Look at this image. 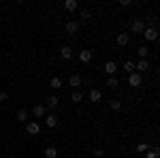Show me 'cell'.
Listing matches in <instances>:
<instances>
[{
	"label": "cell",
	"mask_w": 160,
	"mask_h": 158,
	"mask_svg": "<svg viewBox=\"0 0 160 158\" xmlns=\"http://www.w3.org/2000/svg\"><path fill=\"white\" fill-rule=\"evenodd\" d=\"M17 120L19 122H28V109H19L17 111Z\"/></svg>",
	"instance_id": "7402d4cb"
},
{
	"label": "cell",
	"mask_w": 160,
	"mask_h": 158,
	"mask_svg": "<svg viewBox=\"0 0 160 158\" xmlns=\"http://www.w3.org/2000/svg\"><path fill=\"white\" fill-rule=\"evenodd\" d=\"M77 7H79L77 0H66V2H64V9H66V11H77Z\"/></svg>",
	"instance_id": "2e32d148"
},
{
	"label": "cell",
	"mask_w": 160,
	"mask_h": 158,
	"mask_svg": "<svg viewBox=\"0 0 160 158\" xmlns=\"http://www.w3.org/2000/svg\"><path fill=\"white\" fill-rule=\"evenodd\" d=\"M81 19H90V11H81Z\"/></svg>",
	"instance_id": "f1b7e54d"
},
{
	"label": "cell",
	"mask_w": 160,
	"mask_h": 158,
	"mask_svg": "<svg viewBox=\"0 0 160 158\" xmlns=\"http://www.w3.org/2000/svg\"><path fill=\"white\" fill-rule=\"evenodd\" d=\"M148 150H149L148 143H139V145H137V152H139V154H145Z\"/></svg>",
	"instance_id": "484cf974"
},
{
	"label": "cell",
	"mask_w": 160,
	"mask_h": 158,
	"mask_svg": "<svg viewBox=\"0 0 160 158\" xmlns=\"http://www.w3.org/2000/svg\"><path fill=\"white\" fill-rule=\"evenodd\" d=\"M105 73L109 75V77H115V73H118V62L109 60L107 64H105Z\"/></svg>",
	"instance_id": "52a82bcc"
},
{
	"label": "cell",
	"mask_w": 160,
	"mask_h": 158,
	"mask_svg": "<svg viewBox=\"0 0 160 158\" xmlns=\"http://www.w3.org/2000/svg\"><path fill=\"white\" fill-rule=\"evenodd\" d=\"M143 38H145V41H149V43H154V41L158 38V30H156L154 26L145 28V30H143Z\"/></svg>",
	"instance_id": "7a4b0ae2"
},
{
	"label": "cell",
	"mask_w": 160,
	"mask_h": 158,
	"mask_svg": "<svg viewBox=\"0 0 160 158\" xmlns=\"http://www.w3.org/2000/svg\"><path fill=\"white\" fill-rule=\"evenodd\" d=\"M145 28H148V26H145L143 19H135V22L130 24V32H132V34H143ZM132 34H130V37H132Z\"/></svg>",
	"instance_id": "6da1fadb"
},
{
	"label": "cell",
	"mask_w": 160,
	"mask_h": 158,
	"mask_svg": "<svg viewBox=\"0 0 160 158\" xmlns=\"http://www.w3.org/2000/svg\"><path fill=\"white\" fill-rule=\"evenodd\" d=\"M68 84L73 85L75 90H79V85H81V77H79V75H77V73H73V75H71V77H68Z\"/></svg>",
	"instance_id": "5bb4252c"
},
{
	"label": "cell",
	"mask_w": 160,
	"mask_h": 158,
	"mask_svg": "<svg viewBox=\"0 0 160 158\" xmlns=\"http://www.w3.org/2000/svg\"><path fill=\"white\" fill-rule=\"evenodd\" d=\"M4 100H9V94L7 92H0V103H4Z\"/></svg>",
	"instance_id": "83f0119b"
},
{
	"label": "cell",
	"mask_w": 160,
	"mask_h": 158,
	"mask_svg": "<svg viewBox=\"0 0 160 158\" xmlns=\"http://www.w3.org/2000/svg\"><path fill=\"white\" fill-rule=\"evenodd\" d=\"M122 69H124V71H126L128 75H130V73H135V62H132V60H126Z\"/></svg>",
	"instance_id": "d6986e66"
},
{
	"label": "cell",
	"mask_w": 160,
	"mask_h": 158,
	"mask_svg": "<svg viewBox=\"0 0 160 158\" xmlns=\"http://www.w3.org/2000/svg\"><path fill=\"white\" fill-rule=\"evenodd\" d=\"M148 45H141V47L137 49V54H139V56H141V60H148Z\"/></svg>",
	"instance_id": "ffe728a7"
},
{
	"label": "cell",
	"mask_w": 160,
	"mask_h": 158,
	"mask_svg": "<svg viewBox=\"0 0 160 158\" xmlns=\"http://www.w3.org/2000/svg\"><path fill=\"white\" fill-rule=\"evenodd\" d=\"M45 126H47V128H56V126H58V115H56V113H47V115H45Z\"/></svg>",
	"instance_id": "ba28073f"
},
{
	"label": "cell",
	"mask_w": 160,
	"mask_h": 158,
	"mask_svg": "<svg viewBox=\"0 0 160 158\" xmlns=\"http://www.w3.org/2000/svg\"><path fill=\"white\" fill-rule=\"evenodd\" d=\"M107 85H109L111 90H113V88H118V85H120V81H118V77H109V79H107Z\"/></svg>",
	"instance_id": "d4e9b609"
},
{
	"label": "cell",
	"mask_w": 160,
	"mask_h": 158,
	"mask_svg": "<svg viewBox=\"0 0 160 158\" xmlns=\"http://www.w3.org/2000/svg\"><path fill=\"white\" fill-rule=\"evenodd\" d=\"M32 115H34V118H38V120H41V118H45V115H47V107H45L43 103L34 105V107H32Z\"/></svg>",
	"instance_id": "3957f363"
},
{
	"label": "cell",
	"mask_w": 160,
	"mask_h": 158,
	"mask_svg": "<svg viewBox=\"0 0 160 158\" xmlns=\"http://www.w3.org/2000/svg\"><path fill=\"white\" fill-rule=\"evenodd\" d=\"M148 69H149V62H148V60H139V62L135 64V71H137L139 75H141V73H148Z\"/></svg>",
	"instance_id": "30bf717a"
},
{
	"label": "cell",
	"mask_w": 160,
	"mask_h": 158,
	"mask_svg": "<svg viewBox=\"0 0 160 158\" xmlns=\"http://www.w3.org/2000/svg\"><path fill=\"white\" fill-rule=\"evenodd\" d=\"M60 56L64 58V60H71V58H73V49L68 47V45H62V49H60Z\"/></svg>",
	"instance_id": "9a60e30c"
},
{
	"label": "cell",
	"mask_w": 160,
	"mask_h": 158,
	"mask_svg": "<svg viewBox=\"0 0 160 158\" xmlns=\"http://www.w3.org/2000/svg\"><path fill=\"white\" fill-rule=\"evenodd\" d=\"M9 158H15V156H9Z\"/></svg>",
	"instance_id": "f546056e"
},
{
	"label": "cell",
	"mask_w": 160,
	"mask_h": 158,
	"mask_svg": "<svg viewBox=\"0 0 160 158\" xmlns=\"http://www.w3.org/2000/svg\"><path fill=\"white\" fill-rule=\"evenodd\" d=\"M26 133L28 135H38L41 133V124H38V122H26Z\"/></svg>",
	"instance_id": "5b68a950"
},
{
	"label": "cell",
	"mask_w": 160,
	"mask_h": 158,
	"mask_svg": "<svg viewBox=\"0 0 160 158\" xmlns=\"http://www.w3.org/2000/svg\"><path fill=\"white\" fill-rule=\"evenodd\" d=\"M49 88H51V90H60V88H62V79H60V77H51Z\"/></svg>",
	"instance_id": "e0dca14e"
},
{
	"label": "cell",
	"mask_w": 160,
	"mask_h": 158,
	"mask_svg": "<svg viewBox=\"0 0 160 158\" xmlns=\"http://www.w3.org/2000/svg\"><path fill=\"white\" fill-rule=\"evenodd\" d=\"M141 84H143V77H141V75L137 73V71H135V73H130V75H128V85H132V88H139Z\"/></svg>",
	"instance_id": "277c9868"
},
{
	"label": "cell",
	"mask_w": 160,
	"mask_h": 158,
	"mask_svg": "<svg viewBox=\"0 0 160 158\" xmlns=\"http://www.w3.org/2000/svg\"><path fill=\"white\" fill-rule=\"evenodd\" d=\"M64 30H66L68 34H77V32H79V22H73V19H71V22H66Z\"/></svg>",
	"instance_id": "9c48e42d"
},
{
	"label": "cell",
	"mask_w": 160,
	"mask_h": 158,
	"mask_svg": "<svg viewBox=\"0 0 160 158\" xmlns=\"http://www.w3.org/2000/svg\"><path fill=\"white\" fill-rule=\"evenodd\" d=\"M45 158H58V150H56L53 145L45 147Z\"/></svg>",
	"instance_id": "ac0fdd59"
},
{
	"label": "cell",
	"mask_w": 160,
	"mask_h": 158,
	"mask_svg": "<svg viewBox=\"0 0 160 158\" xmlns=\"http://www.w3.org/2000/svg\"><path fill=\"white\" fill-rule=\"evenodd\" d=\"M71 100H73V103H81V100H83V94H81L79 90H75L73 94H71Z\"/></svg>",
	"instance_id": "44dd1931"
},
{
	"label": "cell",
	"mask_w": 160,
	"mask_h": 158,
	"mask_svg": "<svg viewBox=\"0 0 160 158\" xmlns=\"http://www.w3.org/2000/svg\"><path fill=\"white\" fill-rule=\"evenodd\" d=\"M109 107H111V109H113V111H120V109H122V103H120L118 98H113V100H111V103H109Z\"/></svg>",
	"instance_id": "603a6c76"
},
{
	"label": "cell",
	"mask_w": 160,
	"mask_h": 158,
	"mask_svg": "<svg viewBox=\"0 0 160 158\" xmlns=\"http://www.w3.org/2000/svg\"><path fill=\"white\" fill-rule=\"evenodd\" d=\"M158 154H160L158 147H152V150H148V152H145V156H148V158H158Z\"/></svg>",
	"instance_id": "cb8c5ba5"
},
{
	"label": "cell",
	"mask_w": 160,
	"mask_h": 158,
	"mask_svg": "<svg viewBox=\"0 0 160 158\" xmlns=\"http://www.w3.org/2000/svg\"><path fill=\"white\" fill-rule=\"evenodd\" d=\"M79 60L83 62V64L92 62V51H90V49H81V51H79Z\"/></svg>",
	"instance_id": "8fae6325"
},
{
	"label": "cell",
	"mask_w": 160,
	"mask_h": 158,
	"mask_svg": "<svg viewBox=\"0 0 160 158\" xmlns=\"http://www.w3.org/2000/svg\"><path fill=\"white\" fill-rule=\"evenodd\" d=\"M92 154H94V158H102V156H105V150H100V147H98V150H94Z\"/></svg>",
	"instance_id": "4316f807"
},
{
	"label": "cell",
	"mask_w": 160,
	"mask_h": 158,
	"mask_svg": "<svg viewBox=\"0 0 160 158\" xmlns=\"http://www.w3.org/2000/svg\"><path fill=\"white\" fill-rule=\"evenodd\" d=\"M100 98H102V92H100L98 88H92V90H90V100H92V103H98Z\"/></svg>",
	"instance_id": "4fadbf2b"
},
{
	"label": "cell",
	"mask_w": 160,
	"mask_h": 158,
	"mask_svg": "<svg viewBox=\"0 0 160 158\" xmlns=\"http://www.w3.org/2000/svg\"><path fill=\"white\" fill-rule=\"evenodd\" d=\"M58 105H60V98L56 96V94H53V96H49V98H47V103H45V107H47V109H56Z\"/></svg>",
	"instance_id": "7c38bea8"
},
{
	"label": "cell",
	"mask_w": 160,
	"mask_h": 158,
	"mask_svg": "<svg viewBox=\"0 0 160 158\" xmlns=\"http://www.w3.org/2000/svg\"><path fill=\"white\" fill-rule=\"evenodd\" d=\"M115 43H118L120 47H126V45L130 43V34H128V32H120V34L115 37Z\"/></svg>",
	"instance_id": "8992f818"
}]
</instances>
